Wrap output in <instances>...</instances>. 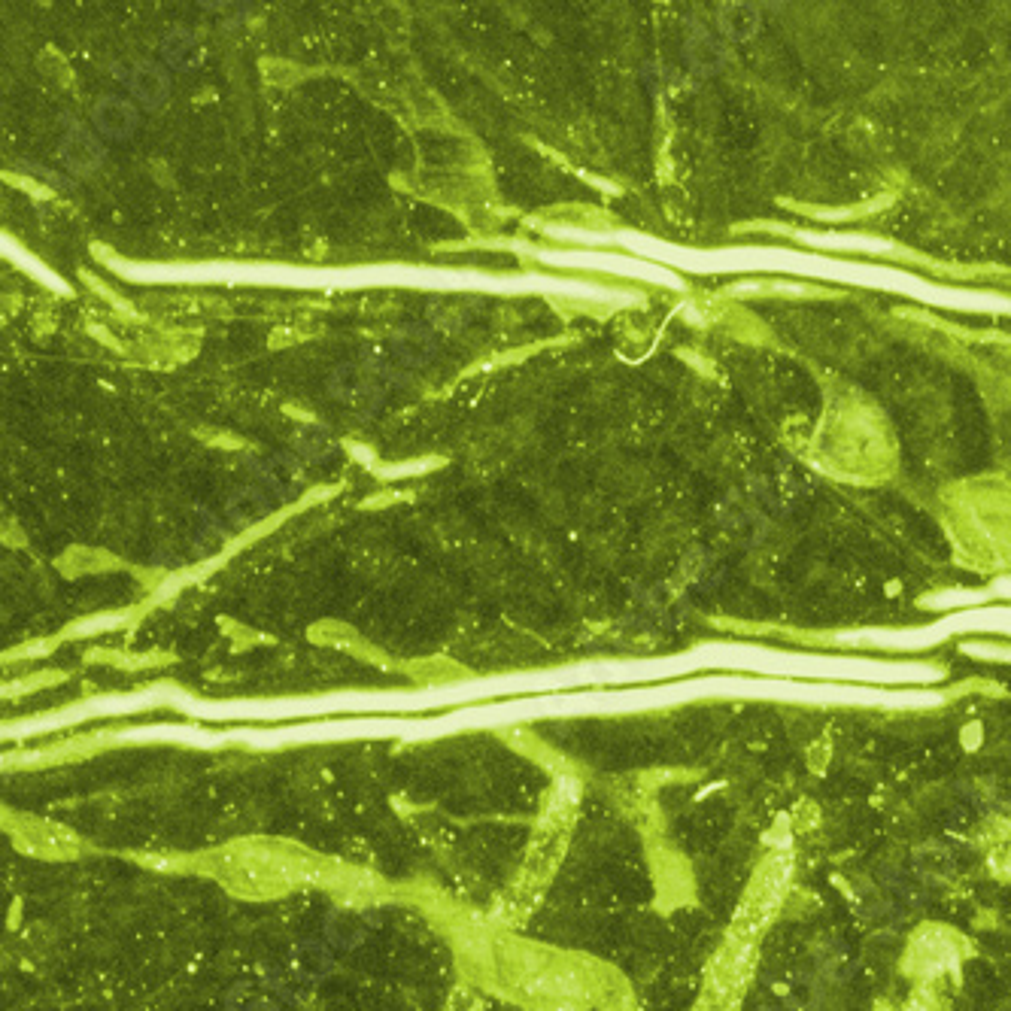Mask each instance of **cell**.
I'll return each instance as SVG.
<instances>
[{
    "label": "cell",
    "instance_id": "obj_3",
    "mask_svg": "<svg viewBox=\"0 0 1011 1011\" xmlns=\"http://www.w3.org/2000/svg\"><path fill=\"white\" fill-rule=\"evenodd\" d=\"M98 158H101V146H98L95 134H89V131H73V134L67 137L64 161L73 167V171H79V174L92 171V167L98 164Z\"/></svg>",
    "mask_w": 1011,
    "mask_h": 1011
},
{
    "label": "cell",
    "instance_id": "obj_1",
    "mask_svg": "<svg viewBox=\"0 0 1011 1011\" xmlns=\"http://www.w3.org/2000/svg\"><path fill=\"white\" fill-rule=\"evenodd\" d=\"M201 869L240 899H277L322 875L313 854L277 838L228 841L201 857Z\"/></svg>",
    "mask_w": 1011,
    "mask_h": 1011
},
{
    "label": "cell",
    "instance_id": "obj_2",
    "mask_svg": "<svg viewBox=\"0 0 1011 1011\" xmlns=\"http://www.w3.org/2000/svg\"><path fill=\"white\" fill-rule=\"evenodd\" d=\"M95 125L101 131V137H110V140H125L134 134L137 128V110L125 101H116V98H107L95 107Z\"/></svg>",
    "mask_w": 1011,
    "mask_h": 1011
},
{
    "label": "cell",
    "instance_id": "obj_4",
    "mask_svg": "<svg viewBox=\"0 0 1011 1011\" xmlns=\"http://www.w3.org/2000/svg\"><path fill=\"white\" fill-rule=\"evenodd\" d=\"M134 95L140 98V104L158 107L167 98V76L158 67H143L134 76Z\"/></svg>",
    "mask_w": 1011,
    "mask_h": 1011
}]
</instances>
